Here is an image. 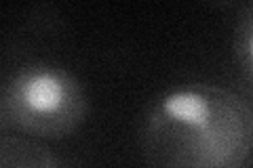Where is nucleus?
Listing matches in <instances>:
<instances>
[{"mask_svg": "<svg viewBox=\"0 0 253 168\" xmlns=\"http://www.w3.org/2000/svg\"><path fill=\"white\" fill-rule=\"evenodd\" d=\"M251 145L249 101L217 84L167 91L141 124V149L152 168H243Z\"/></svg>", "mask_w": 253, "mask_h": 168, "instance_id": "f257e3e1", "label": "nucleus"}, {"mask_svg": "<svg viewBox=\"0 0 253 168\" xmlns=\"http://www.w3.org/2000/svg\"><path fill=\"white\" fill-rule=\"evenodd\" d=\"M89 114L84 86L72 71L53 63H28L9 78L6 124L32 139H66Z\"/></svg>", "mask_w": 253, "mask_h": 168, "instance_id": "f03ea898", "label": "nucleus"}, {"mask_svg": "<svg viewBox=\"0 0 253 168\" xmlns=\"http://www.w3.org/2000/svg\"><path fill=\"white\" fill-rule=\"evenodd\" d=\"M0 168H63L53 151L32 137H0Z\"/></svg>", "mask_w": 253, "mask_h": 168, "instance_id": "7ed1b4c3", "label": "nucleus"}, {"mask_svg": "<svg viewBox=\"0 0 253 168\" xmlns=\"http://www.w3.org/2000/svg\"><path fill=\"white\" fill-rule=\"evenodd\" d=\"M236 61L241 63L247 82L251 80V61H253V19L251 9H247L241 26L236 28Z\"/></svg>", "mask_w": 253, "mask_h": 168, "instance_id": "20e7f679", "label": "nucleus"}, {"mask_svg": "<svg viewBox=\"0 0 253 168\" xmlns=\"http://www.w3.org/2000/svg\"><path fill=\"white\" fill-rule=\"evenodd\" d=\"M243 168H245V166H243Z\"/></svg>", "mask_w": 253, "mask_h": 168, "instance_id": "39448f33", "label": "nucleus"}]
</instances>
